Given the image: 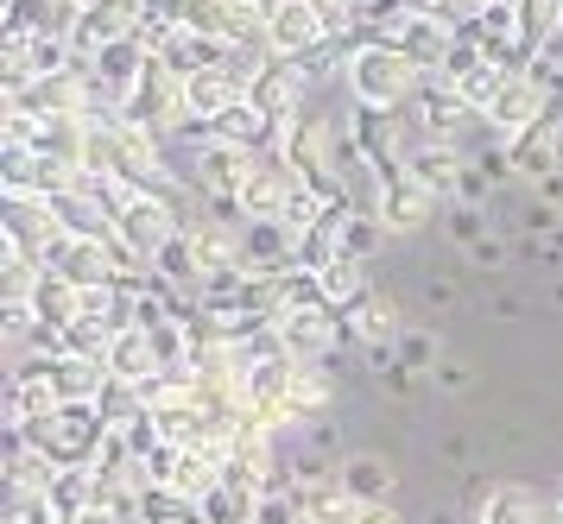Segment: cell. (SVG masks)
I'll list each match as a JSON object with an SVG mask.
<instances>
[{
    "instance_id": "5b68a950",
    "label": "cell",
    "mask_w": 563,
    "mask_h": 524,
    "mask_svg": "<svg viewBox=\"0 0 563 524\" xmlns=\"http://www.w3.org/2000/svg\"><path fill=\"white\" fill-rule=\"evenodd\" d=\"M121 114H133V121H146L153 133H184L190 126V82H184L165 57H146V76H140V89L128 96V108Z\"/></svg>"
},
{
    "instance_id": "d590c367",
    "label": "cell",
    "mask_w": 563,
    "mask_h": 524,
    "mask_svg": "<svg viewBox=\"0 0 563 524\" xmlns=\"http://www.w3.org/2000/svg\"><path fill=\"white\" fill-rule=\"evenodd\" d=\"M355 524H399V512L386 500H367V505H355Z\"/></svg>"
},
{
    "instance_id": "7c38bea8",
    "label": "cell",
    "mask_w": 563,
    "mask_h": 524,
    "mask_svg": "<svg viewBox=\"0 0 563 524\" xmlns=\"http://www.w3.org/2000/svg\"><path fill=\"white\" fill-rule=\"evenodd\" d=\"M551 101H558V89L544 82L538 70H519L500 82V96H494V108H487L482 121L500 133V140H512V133H526V126L538 121V114H551Z\"/></svg>"
},
{
    "instance_id": "6da1fadb",
    "label": "cell",
    "mask_w": 563,
    "mask_h": 524,
    "mask_svg": "<svg viewBox=\"0 0 563 524\" xmlns=\"http://www.w3.org/2000/svg\"><path fill=\"white\" fill-rule=\"evenodd\" d=\"M108 417H102V404L96 399H77V404H64L57 417H45V424H32L26 430V443L52 468H96V455H102V443H108Z\"/></svg>"
},
{
    "instance_id": "277c9868",
    "label": "cell",
    "mask_w": 563,
    "mask_h": 524,
    "mask_svg": "<svg viewBox=\"0 0 563 524\" xmlns=\"http://www.w3.org/2000/svg\"><path fill=\"white\" fill-rule=\"evenodd\" d=\"M298 197H305V183H298V171H291L285 146L254 152V171H247V183H241V215H247V222H291Z\"/></svg>"
},
{
    "instance_id": "44dd1931",
    "label": "cell",
    "mask_w": 563,
    "mask_h": 524,
    "mask_svg": "<svg viewBox=\"0 0 563 524\" xmlns=\"http://www.w3.org/2000/svg\"><path fill=\"white\" fill-rule=\"evenodd\" d=\"M45 500H52L57 524L82 519V512H96V505H102V475H96V468H57L52 487H45Z\"/></svg>"
},
{
    "instance_id": "3957f363",
    "label": "cell",
    "mask_w": 563,
    "mask_h": 524,
    "mask_svg": "<svg viewBox=\"0 0 563 524\" xmlns=\"http://www.w3.org/2000/svg\"><path fill=\"white\" fill-rule=\"evenodd\" d=\"M342 76H349L355 108H411L418 82H424V70H418L399 45H361Z\"/></svg>"
},
{
    "instance_id": "d4e9b609",
    "label": "cell",
    "mask_w": 563,
    "mask_h": 524,
    "mask_svg": "<svg viewBox=\"0 0 563 524\" xmlns=\"http://www.w3.org/2000/svg\"><path fill=\"white\" fill-rule=\"evenodd\" d=\"M108 374L114 379H133V386H146L158 379V348L146 328H128V335H114V348H108Z\"/></svg>"
},
{
    "instance_id": "f1b7e54d",
    "label": "cell",
    "mask_w": 563,
    "mask_h": 524,
    "mask_svg": "<svg viewBox=\"0 0 563 524\" xmlns=\"http://www.w3.org/2000/svg\"><path fill=\"white\" fill-rule=\"evenodd\" d=\"M317 285H323V298H330V310H349V303L367 291V259H355V253H342L335 266H323L317 272Z\"/></svg>"
},
{
    "instance_id": "30bf717a",
    "label": "cell",
    "mask_w": 563,
    "mask_h": 524,
    "mask_svg": "<svg viewBox=\"0 0 563 524\" xmlns=\"http://www.w3.org/2000/svg\"><path fill=\"white\" fill-rule=\"evenodd\" d=\"M64 241H70V227H64V215L45 197H7V247H20L38 266H52L64 253Z\"/></svg>"
},
{
    "instance_id": "8d00e7d4",
    "label": "cell",
    "mask_w": 563,
    "mask_h": 524,
    "mask_svg": "<svg viewBox=\"0 0 563 524\" xmlns=\"http://www.w3.org/2000/svg\"><path fill=\"white\" fill-rule=\"evenodd\" d=\"M475 266H500V259H507V247H500V241H494V234H482V241H475Z\"/></svg>"
},
{
    "instance_id": "ac0fdd59",
    "label": "cell",
    "mask_w": 563,
    "mask_h": 524,
    "mask_svg": "<svg viewBox=\"0 0 563 524\" xmlns=\"http://www.w3.org/2000/svg\"><path fill=\"white\" fill-rule=\"evenodd\" d=\"M456 38H462V32H456L450 20H437V13H418V20H411L406 32L393 38V45L406 51V57H411V64H418L424 76H437L443 64H450V51H456Z\"/></svg>"
},
{
    "instance_id": "f546056e",
    "label": "cell",
    "mask_w": 563,
    "mask_h": 524,
    "mask_svg": "<svg viewBox=\"0 0 563 524\" xmlns=\"http://www.w3.org/2000/svg\"><path fill=\"white\" fill-rule=\"evenodd\" d=\"M342 487H349L361 505L386 500V493H393V468H386L380 455H355V461H342Z\"/></svg>"
},
{
    "instance_id": "5bb4252c",
    "label": "cell",
    "mask_w": 563,
    "mask_h": 524,
    "mask_svg": "<svg viewBox=\"0 0 563 524\" xmlns=\"http://www.w3.org/2000/svg\"><path fill=\"white\" fill-rule=\"evenodd\" d=\"M305 89H310V76H305L298 57H266V70H260V82L247 89V101H254L273 126H291L305 114Z\"/></svg>"
},
{
    "instance_id": "8fae6325",
    "label": "cell",
    "mask_w": 563,
    "mask_h": 524,
    "mask_svg": "<svg viewBox=\"0 0 563 524\" xmlns=\"http://www.w3.org/2000/svg\"><path fill=\"white\" fill-rule=\"evenodd\" d=\"M406 121L424 133V140H443V146H462V126L468 121H482L468 101L443 82V76H424L418 82V96H411V108H406Z\"/></svg>"
},
{
    "instance_id": "4316f807",
    "label": "cell",
    "mask_w": 563,
    "mask_h": 524,
    "mask_svg": "<svg viewBox=\"0 0 563 524\" xmlns=\"http://www.w3.org/2000/svg\"><path fill=\"white\" fill-rule=\"evenodd\" d=\"M234 101H247V89H241L222 64L190 76V121H216V114H222V108H234Z\"/></svg>"
},
{
    "instance_id": "83f0119b",
    "label": "cell",
    "mask_w": 563,
    "mask_h": 524,
    "mask_svg": "<svg viewBox=\"0 0 563 524\" xmlns=\"http://www.w3.org/2000/svg\"><path fill=\"white\" fill-rule=\"evenodd\" d=\"M512 13H519V45L532 57L563 32V0H512Z\"/></svg>"
},
{
    "instance_id": "cb8c5ba5",
    "label": "cell",
    "mask_w": 563,
    "mask_h": 524,
    "mask_svg": "<svg viewBox=\"0 0 563 524\" xmlns=\"http://www.w3.org/2000/svg\"><path fill=\"white\" fill-rule=\"evenodd\" d=\"M197 512H203V524H260V493L222 475V487H209Z\"/></svg>"
},
{
    "instance_id": "ffe728a7",
    "label": "cell",
    "mask_w": 563,
    "mask_h": 524,
    "mask_svg": "<svg viewBox=\"0 0 563 524\" xmlns=\"http://www.w3.org/2000/svg\"><path fill=\"white\" fill-rule=\"evenodd\" d=\"M431 215H437V197L418 177H393L380 190V222L393 227V234H411V227H424Z\"/></svg>"
},
{
    "instance_id": "f35d334b",
    "label": "cell",
    "mask_w": 563,
    "mask_h": 524,
    "mask_svg": "<svg viewBox=\"0 0 563 524\" xmlns=\"http://www.w3.org/2000/svg\"><path fill=\"white\" fill-rule=\"evenodd\" d=\"M260 7H266V13H273V7H279V0H260Z\"/></svg>"
},
{
    "instance_id": "d6986e66",
    "label": "cell",
    "mask_w": 563,
    "mask_h": 524,
    "mask_svg": "<svg viewBox=\"0 0 563 524\" xmlns=\"http://www.w3.org/2000/svg\"><path fill=\"white\" fill-rule=\"evenodd\" d=\"M462 171H468V152L443 146V140H424V146H411V158H406V177H418L431 197H456Z\"/></svg>"
},
{
    "instance_id": "74e56055",
    "label": "cell",
    "mask_w": 563,
    "mask_h": 524,
    "mask_svg": "<svg viewBox=\"0 0 563 524\" xmlns=\"http://www.w3.org/2000/svg\"><path fill=\"white\" fill-rule=\"evenodd\" d=\"M468 7H475V13H487V7H507V0H468Z\"/></svg>"
},
{
    "instance_id": "7402d4cb",
    "label": "cell",
    "mask_w": 563,
    "mask_h": 524,
    "mask_svg": "<svg viewBox=\"0 0 563 524\" xmlns=\"http://www.w3.org/2000/svg\"><path fill=\"white\" fill-rule=\"evenodd\" d=\"M45 374H52L57 399L77 404V399H96V392L108 386V360H89V354H52Z\"/></svg>"
},
{
    "instance_id": "52a82bcc",
    "label": "cell",
    "mask_w": 563,
    "mask_h": 524,
    "mask_svg": "<svg viewBox=\"0 0 563 524\" xmlns=\"http://www.w3.org/2000/svg\"><path fill=\"white\" fill-rule=\"evenodd\" d=\"M178 227H184V209L172 197L133 190V197L121 202V215H114V241H121L128 253H140V259H158V247H165Z\"/></svg>"
},
{
    "instance_id": "e575fe53",
    "label": "cell",
    "mask_w": 563,
    "mask_h": 524,
    "mask_svg": "<svg viewBox=\"0 0 563 524\" xmlns=\"http://www.w3.org/2000/svg\"><path fill=\"white\" fill-rule=\"evenodd\" d=\"M399 348H406V367H431V360H437L431 335H399Z\"/></svg>"
},
{
    "instance_id": "8992f818",
    "label": "cell",
    "mask_w": 563,
    "mask_h": 524,
    "mask_svg": "<svg viewBox=\"0 0 563 524\" xmlns=\"http://www.w3.org/2000/svg\"><path fill=\"white\" fill-rule=\"evenodd\" d=\"M153 13H158V0H89V7H82V20H77V32H70L77 64H96V51H102V45L140 38Z\"/></svg>"
},
{
    "instance_id": "d6a6232c",
    "label": "cell",
    "mask_w": 563,
    "mask_h": 524,
    "mask_svg": "<svg viewBox=\"0 0 563 524\" xmlns=\"http://www.w3.org/2000/svg\"><path fill=\"white\" fill-rule=\"evenodd\" d=\"M393 227L380 222V215H367V209H355L349 215V227H342V253H355V259H374V247H380Z\"/></svg>"
},
{
    "instance_id": "b9f144b4",
    "label": "cell",
    "mask_w": 563,
    "mask_h": 524,
    "mask_svg": "<svg viewBox=\"0 0 563 524\" xmlns=\"http://www.w3.org/2000/svg\"><path fill=\"white\" fill-rule=\"evenodd\" d=\"M558 38H563V32H558Z\"/></svg>"
},
{
    "instance_id": "1f68e13d",
    "label": "cell",
    "mask_w": 563,
    "mask_h": 524,
    "mask_svg": "<svg viewBox=\"0 0 563 524\" xmlns=\"http://www.w3.org/2000/svg\"><path fill=\"white\" fill-rule=\"evenodd\" d=\"M475 524H544V519H538L532 493H519V487H494V493L482 500V519Z\"/></svg>"
},
{
    "instance_id": "ba28073f",
    "label": "cell",
    "mask_w": 563,
    "mask_h": 524,
    "mask_svg": "<svg viewBox=\"0 0 563 524\" xmlns=\"http://www.w3.org/2000/svg\"><path fill=\"white\" fill-rule=\"evenodd\" d=\"M7 108H20V114H96L108 101H102V89H96V70L77 64V70H57V76L26 82L20 96H7Z\"/></svg>"
},
{
    "instance_id": "4fadbf2b",
    "label": "cell",
    "mask_w": 563,
    "mask_h": 524,
    "mask_svg": "<svg viewBox=\"0 0 563 524\" xmlns=\"http://www.w3.org/2000/svg\"><path fill=\"white\" fill-rule=\"evenodd\" d=\"M507 158H512V177H532V183H544V177L558 171L563 165V96L551 101V114H538L526 133H512Z\"/></svg>"
},
{
    "instance_id": "9c48e42d",
    "label": "cell",
    "mask_w": 563,
    "mask_h": 524,
    "mask_svg": "<svg viewBox=\"0 0 563 524\" xmlns=\"http://www.w3.org/2000/svg\"><path fill=\"white\" fill-rule=\"evenodd\" d=\"M266 323L285 335V354H291V360H330V354L342 348V335H355L349 316L330 310V303H310V310H273Z\"/></svg>"
},
{
    "instance_id": "9a60e30c",
    "label": "cell",
    "mask_w": 563,
    "mask_h": 524,
    "mask_svg": "<svg viewBox=\"0 0 563 524\" xmlns=\"http://www.w3.org/2000/svg\"><path fill=\"white\" fill-rule=\"evenodd\" d=\"M323 38H330V25L317 13V0H279L266 13V51L273 57H310Z\"/></svg>"
},
{
    "instance_id": "4dcf8cb0",
    "label": "cell",
    "mask_w": 563,
    "mask_h": 524,
    "mask_svg": "<svg viewBox=\"0 0 563 524\" xmlns=\"http://www.w3.org/2000/svg\"><path fill=\"white\" fill-rule=\"evenodd\" d=\"M140 519L146 524H203V512H197V500H184L172 487H146L140 493Z\"/></svg>"
},
{
    "instance_id": "e0dca14e",
    "label": "cell",
    "mask_w": 563,
    "mask_h": 524,
    "mask_svg": "<svg viewBox=\"0 0 563 524\" xmlns=\"http://www.w3.org/2000/svg\"><path fill=\"white\" fill-rule=\"evenodd\" d=\"M82 20V0H7V32L26 38H70Z\"/></svg>"
},
{
    "instance_id": "484cf974",
    "label": "cell",
    "mask_w": 563,
    "mask_h": 524,
    "mask_svg": "<svg viewBox=\"0 0 563 524\" xmlns=\"http://www.w3.org/2000/svg\"><path fill=\"white\" fill-rule=\"evenodd\" d=\"M335 399V379L323 374V360H291V417H323Z\"/></svg>"
},
{
    "instance_id": "603a6c76",
    "label": "cell",
    "mask_w": 563,
    "mask_h": 524,
    "mask_svg": "<svg viewBox=\"0 0 563 524\" xmlns=\"http://www.w3.org/2000/svg\"><path fill=\"white\" fill-rule=\"evenodd\" d=\"M32 316L45 328H70L82 316V285H70L64 272L45 266V272H38V291H32Z\"/></svg>"
},
{
    "instance_id": "60d3db41",
    "label": "cell",
    "mask_w": 563,
    "mask_h": 524,
    "mask_svg": "<svg viewBox=\"0 0 563 524\" xmlns=\"http://www.w3.org/2000/svg\"><path fill=\"white\" fill-rule=\"evenodd\" d=\"M82 7H89V0H82Z\"/></svg>"
},
{
    "instance_id": "ab89813d",
    "label": "cell",
    "mask_w": 563,
    "mask_h": 524,
    "mask_svg": "<svg viewBox=\"0 0 563 524\" xmlns=\"http://www.w3.org/2000/svg\"><path fill=\"white\" fill-rule=\"evenodd\" d=\"M558 524H563V500H558Z\"/></svg>"
},
{
    "instance_id": "836d02e7",
    "label": "cell",
    "mask_w": 563,
    "mask_h": 524,
    "mask_svg": "<svg viewBox=\"0 0 563 524\" xmlns=\"http://www.w3.org/2000/svg\"><path fill=\"white\" fill-rule=\"evenodd\" d=\"M450 227H456V241H468V247H475V241H482V234H487L482 209H468V202H462L456 215H450Z\"/></svg>"
},
{
    "instance_id": "2e32d148",
    "label": "cell",
    "mask_w": 563,
    "mask_h": 524,
    "mask_svg": "<svg viewBox=\"0 0 563 524\" xmlns=\"http://www.w3.org/2000/svg\"><path fill=\"white\" fill-rule=\"evenodd\" d=\"M342 316H349V328H355V342H367V348H399V335H406L399 303L386 298V291H374V285H367Z\"/></svg>"
},
{
    "instance_id": "7a4b0ae2",
    "label": "cell",
    "mask_w": 563,
    "mask_h": 524,
    "mask_svg": "<svg viewBox=\"0 0 563 524\" xmlns=\"http://www.w3.org/2000/svg\"><path fill=\"white\" fill-rule=\"evenodd\" d=\"M285 158H291V171H298V183H305L310 197L323 202H355L349 197V177H342V165H335V121L330 114H298L291 121V133H285Z\"/></svg>"
}]
</instances>
